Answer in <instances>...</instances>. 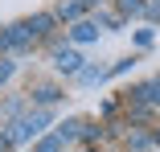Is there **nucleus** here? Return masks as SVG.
Instances as JSON below:
<instances>
[{
	"label": "nucleus",
	"mask_w": 160,
	"mask_h": 152,
	"mask_svg": "<svg viewBox=\"0 0 160 152\" xmlns=\"http://www.w3.org/2000/svg\"><path fill=\"white\" fill-rule=\"evenodd\" d=\"M29 95H33V103H37V107H49V103H58V99H62V90H58L53 82H37V86H29Z\"/></svg>",
	"instance_id": "nucleus-2"
},
{
	"label": "nucleus",
	"mask_w": 160,
	"mask_h": 152,
	"mask_svg": "<svg viewBox=\"0 0 160 152\" xmlns=\"http://www.w3.org/2000/svg\"><path fill=\"white\" fill-rule=\"evenodd\" d=\"M103 78H107V70H94V66H86L78 74V82H103Z\"/></svg>",
	"instance_id": "nucleus-10"
},
{
	"label": "nucleus",
	"mask_w": 160,
	"mask_h": 152,
	"mask_svg": "<svg viewBox=\"0 0 160 152\" xmlns=\"http://www.w3.org/2000/svg\"><path fill=\"white\" fill-rule=\"evenodd\" d=\"M12 49V41H8V29H0V53H8Z\"/></svg>",
	"instance_id": "nucleus-16"
},
{
	"label": "nucleus",
	"mask_w": 160,
	"mask_h": 152,
	"mask_svg": "<svg viewBox=\"0 0 160 152\" xmlns=\"http://www.w3.org/2000/svg\"><path fill=\"white\" fill-rule=\"evenodd\" d=\"M86 152H94V148H86Z\"/></svg>",
	"instance_id": "nucleus-19"
},
{
	"label": "nucleus",
	"mask_w": 160,
	"mask_h": 152,
	"mask_svg": "<svg viewBox=\"0 0 160 152\" xmlns=\"http://www.w3.org/2000/svg\"><path fill=\"white\" fill-rule=\"evenodd\" d=\"M119 8H123V13H132V17H136V13H148L144 0H119Z\"/></svg>",
	"instance_id": "nucleus-12"
},
{
	"label": "nucleus",
	"mask_w": 160,
	"mask_h": 152,
	"mask_svg": "<svg viewBox=\"0 0 160 152\" xmlns=\"http://www.w3.org/2000/svg\"><path fill=\"white\" fill-rule=\"evenodd\" d=\"M136 45H140V49L152 45V29H140V33H136Z\"/></svg>",
	"instance_id": "nucleus-14"
},
{
	"label": "nucleus",
	"mask_w": 160,
	"mask_h": 152,
	"mask_svg": "<svg viewBox=\"0 0 160 152\" xmlns=\"http://www.w3.org/2000/svg\"><path fill=\"white\" fill-rule=\"evenodd\" d=\"M156 140H152V132H132V136H127V148H132V152H148Z\"/></svg>",
	"instance_id": "nucleus-9"
},
{
	"label": "nucleus",
	"mask_w": 160,
	"mask_h": 152,
	"mask_svg": "<svg viewBox=\"0 0 160 152\" xmlns=\"http://www.w3.org/2000/svg\"><path fill=\"white\" fill-rule=\"evenodd\" d=\"M8 74H12V62H8V58H0V82H4Z\"/></svg>",
	"instance_id": "nucleus-15"
},
{
	"label": "nucleus",
	"mask_w": 160,
	"mask_h": 152,
	"mask_svg": "<svg viewBox=\"0 0 160 152\" xmlns=\"http://www.w3.org/2000/svg\"><path fill=\"white\" fill-rule=\"evenodd\" d=\"M53 62H58L62 74H82V70H86V66H82V58H78L74 49H66V45H58V49H53Z\"/></svg>",
	"instance_id": "nucleus-1"
},
{
	"label": "nucleus",
	"mask_w": 160,
	"mask_h": 152,
	"mask_svg": "<svg viewBox=\"0 0 160 152\" xmlns=\"http://www.w3.org/2000/svg\"><path fill=\"white\" fill-rule=\"evenodd\" d=\"M132 99H136V103H148V107H160V78L136 86V95H132Z\"/></svg>",
	"instance_id": "nucleus-3"
},
{
	"label": "nucleus",
	"mask_w": 160,
	"mask_h": 152,
	"mask_svg": "<svg viewBox=\"0 0 160 152\" xmlns=\"http://www.w3.org/2000/svg\"><path fill=\"white\" fill-rule=\"evenodd\" d=\"M156 4H160V0H156Z\"/></svg>",
	"instance_id": "nucleus-20"
},
{
	"label": "nucleus",
	"mask_w": 160,
	"mask_h": 152,
	"mask_svg": "<svg viewBox=\"0 0 160 152\" xmlns=\"http://www.w3.org/2000/svg\"><path fill=\"white\" fill-rule=\"evenodd\" d=\"M152 140H156V144H160V128H152Z\"/></svg>",
	"instance_id": "nucleus-18"
},
{
	"label": "nucleus",
	"mask_w": 160,
	"mask_h": 152,
	"mask_svg": "<svg viewBox=\"0 0 160 152\" xmlns=\"http://www.w3.org/2000/svg\"><path fill=\"white\" fill-rule=\"evenodd\" d=\"M53 21H58V13H37L33 21H29V29H33V37H45L49 29H53Z\"/></svg>",
	"instance_id": "nucleus-8"
},
{
	"label": "nucleus",
	"mask_w": 160,
	"mask_h": 152,
	"mask_svg": "<svg viewBox=\"0 0 160 152\" xmlns=\"http://www.w3.org/2000/svg\"><path fill=\"white\" fill-rule=\"evenodd\" d=\"M8 41H12V49H25L29 41H33V29H29V21H25V25H12V29H8Z\"/></svg>",
	"instance_id": "nucleus-7"
},
{
	"label": "nucleus",
	"mask_w": 160,
	"mask_h": 152,
	"mask_svg": "<svg viewBox=\"0 0 160 152\" xmlns=\"http://www.w3.org/2000/svg\"><path fill=\"white\" fill-rule=\"evenodd\" d=\"M8 144H12V136H8V132H0V152H8Z\"/></svg>",
	"instance_id": "nucleus-17"
},
{
	"label": "nucleus",
	"mask_w": 160,
	"mask_h": 152,
	"mask_svg": "<svg viewBox=\"0 0 160 152\" xmlns=\"http://www.w3.org/2000/svg\"><path fill=\"white\" fill-rule=\"evenodd\" d=\"M70 37L74 41H94V37H99V21H78L70 29Z\"/></svg>",
	"instance_id": "nucleus-6"
},
{
	"label": "nucleus",
	"mask_w": 160,
	"mask_h": 152,
	"mask_svg": "<svg viewBox=\"0 0 160 152\" xmlns=\"http://www.w3.org/2000/svg\"><path fill=\"white\" fill-rule=\"evenodd\" d=\"M82 8H86L82 0H62V4H58V21H74L78 25L82 21Z\"/></svg>",
	"instance_id": "nucleus-4"
},
{
	"label": "nucleus",
	"mask_w": 160,
	"mask_h": 152,
	"mask_svg": "<svg viewBox=\"0 0 160 152\" xmlns=\"http://www.w3.org/2000/svg\"><path fill=\"white\" fill-rule=\"evenodd\" d=\"M33 152H62V140H58V136H45V140H41Z\"/></svg>",
	"instance_id": "nucleus-11"
},
{
	"label": "nucleus",
	"mask_w": 160,
	"mask_h": 152,
	"mask_svg": "<svg viewBox=\"0 0 160 152\" xmlns=\"http://www.w3.org/2000/svg\"><path fill=\"white\" fill-rule=\"evenodd\" d=\"M82 140H86V144L103 140V128H94V124H82Z\"/></svg>",
	"instance_id": "nucleus-13"
},
{
	"label": "nucleus",
	"mask_w": 160,
	"mask_h": 152,
	"mask_svg": "<svg viewBox=\"0 0 160 152\" xmlns=\"http://www.w3.org/2000/svg\"><path fill=\"white\" fill-rule=\"evenodd\" d=\"M62 144H70V140H82V119H66V124H58V132H53Z\"/></svg>",
	"instance_id": "nucleus-5"
}]
</instances>
